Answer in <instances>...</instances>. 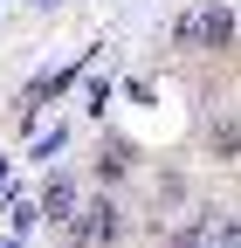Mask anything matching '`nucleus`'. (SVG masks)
<instances>
[{"instance_id": "9b49d317", "label": "nucleus", "mask_w": 241, "mask_h": 248, "mask_svg": "<svg viewBox=\"0 0 241 248\" xmlns=\"http://www.w3.org/2000/svg\"><path fill=\"white\" fill-rule=\"evenodd\" d=\"M28 7H35V14H55V0H28Z\"/></svg>"}, {"instance_id": "f8f14e48", "label": "nucleus", "mask_w": 241, "mask_h": 248, "mask_svg": "<svg viewBox=\"0 0 241 248\" xmlns=\"http://www.w3.org/2000/svg\"><path fill=\"white\" fill-rule=\"evenodd\" d=\"M0 248H28V241H14V234H0Z\"/></svg>"}, {"instance_id": "7ed1b4c3", "label": "nucleus", "mask_w": 241, "mask_h": 248, "mask_svg": "<svg viewBox=\"0 0 241 248\" xmlns=\"http://www.w3.org/2000/svg\"><path fill=\"white\" fill-rule=\"evenodd\" d=\"M76 207H83V200H76V179H69V172H48L42 193H35V221H55V228H62Z\"/></svg>"}, {"instance_id": "9d476101", "label": "nucleus", "mask_w": 241, "mask_h": 248, "mask_svg": "<svg viewBox=\"0 0 241 248\" xmlns=\"http://www.w3.org/2000/svg\"><path fill=\"white\" fill-rule=\"evenodd\" d=\"M214 152H221V159H234V117L214 124Z\"/></svg>"}, {"instance_id": "39448f33", "label": "nucleus", "mask_w": 241, "mask_h": 248, "mask_svg": "<svg viewBox=\"0 0 241 248\" xmlns=\"http://www.w3.org/2000/svg\"><path fill=\"white\" fill-rule=\"evenodd\" d=\"M90 172H97V186L124 179V172H131V145H124V138H104V145H97V159H90Z\"/></svg>"}, {"instance_id": "f257e3e1", "label": "nucleus", "mask_w": 241, "mask_h": 248, "mask_svg": "<svg viewBox=\"0 0 241 248\" xmlns=\"http://www.w3.org/2000/svg\"><path fill=\"white\" fill-rule=\"evenodd\" d=\"M62 234H69V248H90V241H124V207H117L110 193H97L90 207H76L69 221H62Z\"/></svg>"}, {"instance_id": "f03ea898", "label": "nucleus", "mask_w": 241, "mask_h": 248, "mask_svg": "<svg viewBox=\"0 0 241 248\" xmlns=\"http://www.w3.org/2000/svg\"><path fill=\"white\" fill-rule=\"evenodd\" d=\"M83 62H90V48L69 62V69H48V76H35V83H28V90H21V104H14V110H21V124H35V110H42V104H55V97H62V90L83 76Z\"/></svg>"}, {"instance_id": "6e6552de", "label": "nucleus", "mask_w": 241, "mask_h": 248, "mask_svg": "<svg viewBox=\"0 0 241 248\" xmlns=\"http://www.w3.org/2000/svg\"><path fill=\"white\" fill-rule=\"evenodd\" d=\"M172 48H193L200 55V7H186V14L172 21Z\"/></svg>"}, {"instance_id": "0eeeda50", "label": "nucleus", "mask_w": 241, "mask_h": 248, "mask_svg": "<svg viewBox=\"0 0 241 248\" xmlns=\"http://www.w3.org/2000/svg\"><path fill=\"white\" fill-rule=\"evenodd\" d=\"M62 145H69V124H48V131L35 138V152H28V159H35V166H48V159H55Z\"/></svg>"}, {"instance_id": "423d86ee", "label": "nucleus", "mask_w": 241, "mask_h": 248, "mask_svg": "<svg viewBox=\"0 0 241 248\" xmlns=\"http://www.w3.org/2000/svg\"><path fill=\"white\" fill-rule=\"evenodd\" d=\"M200 241H207V248H241L234 214H227V207H221V214H207V221H200Z\"/></svg>"}, {"instance_id": "1a4fd4ad", "label": "nucleus", "mask_w": 241, "mask_h": 248, "mask_svg": "<svg viewBox=\"0 0 241 248\" xmlns=\"http://www.w3.org/2000/svg\"><path fill=\"white\" fill-rule=\"evenodd\" d=\"M28 228H35V193H14V241H28Z\"/></svg>"}, {"instance_id": "20e7f679", "label": "nucleus", "mask_w": 241, "mask_h": 248, "mask_svg": "<svg viewBox=\"0 0 241 248\" xmlns=\"http://www.w3.org/2000/svg\"><path fill=\"white\" fill-rule=\"evenodd\" d=\"M227 48H234V7L200 0V55H227Z\"/></svg>"}]
</instances>
